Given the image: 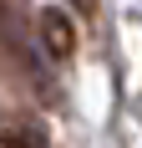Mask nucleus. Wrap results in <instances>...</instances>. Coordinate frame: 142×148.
Here are the masks:
<instances>
[{
  "mask_svg": "<svg viewBox=\"0 0 142 148\" xmlns=\"http://www.w3.org/2000/svg\"><path fill=\"white\" fill-rule=\"evenodd\" d=\"M71 5H76L81 15H91V10H97V0H71Z\"/></svg>",
  "mask_w": 142,
  "mask_h": 148,
  "instance_id": "f03ea898",
  "label": "nucleus"
},
{
  "mask_svg": "<svg viewBox=\"0 0 142 148\" xmlns=\"http://www.w3.org/2000/svg\"><path fill=\"white\" fill-rule=\"evenodd\" d=\"M41 36H46V46H56V56H71V46H76L61 10H46V15H41Z\"/></svg>",
  "mask_w": 142,
  "mask_h": 148,
  "instance_id": "f257e3e1",
  "label": "nucleus"
}]
</instances>
